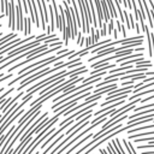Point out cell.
I'll list each match as a JSON object with an SVG mask.
<instances>
[{
    "label": "cell",
    "mask_w": 154,
    "mask_h": 154,
    "mask_svg": "<svg viewBox=\"0 0 154 154\" xmlns=\"http://www.w3.org/2000/svg\"><path fill=\"white\" fill-rule=\"evenodd\" d=\"M12 150H13L12 148H7V149L5 150V153H4V154H11V152H12Z\"/></svg>",
    "instance_id": "ffe728a7"
},
{
    "label": "cell",
    "mask_w": 154,
    "mask_h": 154,
    "mask_svg": "<svg viewBox=\"0 0 154 154\" xmlns=\"http://www.w3.org/2000/svg\"><path fill=\"white\" fill-rule=\"evenodd\" d=\"M85 38V47H89V46H91L93 45V42H91V37L90 36H88V37H84Z\"/></svg>",
    "instance_id": "2e32d148"
},
{
    "label": "cell",
    "mask_w": 154,
    "mask_h": 154,
    "mask_svg": "<svg viewBox=\"0 0 154 154\" xmlns=\"http://www.w3.org/2000/svg\"><path fill=\"white\" fill-rule=\"evenodd\" d=\"M30 26H31V19L30 18H24V34L28 36L30 34Z\"/></svg>",
    "instance_id": "9c48e42d"
},
{
    "label": "cell",
    "mask_w": 154,
    "mask_h": 154,
    "mask_svg": "<svg viewBox=\"0 0 154 154\" xmlns=\"http://www.w3.org/2000/svg\"><path fill=\"white\" fill-rule=\"evenodd\" d=\"M135 29H136V31L140 34V25H138V24H135Z\"/></svg>",
    "instance_id": "44dd1931"
},
{
    "label": "cell",
    "mask_w": 154,
    "mask_h": 154,
    "mask_svg": "<svg viewBox=\"0 0 154 154\" xmlns=\"http://www.w3.org/2000/svg\"><path fill=\"white\" fill-rule=\"evenodd\" d=\"M107 153H108V154H117L116 150H114V148H113V146L111 144V142L107 144Z\"/></svg>",
    "instance_id": "5bb4252c"
},
{
    "label": "cell",
    "mask_w": 154,
    "mask_h": 154,
    "mask_svg": "<svg viewBox=\"0 0 154 154\" xmlns=\"http://www.w3.org/2000/svg\"><path fill=\"white\" fill-rule=\"evenodd\" d=\"M154 148V142H148V144H138L137 149L138 150H143V149H152Z\"/></svg>",
    "instance_id": "8fae6325"
},
{
    "label": "cell",
    "mask_w": 154,
    "mask_h": 154,
    "mask_svg": "<svg viewBox=\"0 0 154 154\" xmlns=\"http://www.w3.org/2000/svg\"><path fill=\"white\" fill-rule=\"evenodd\" d=\"M2 90H4V88H2V87H1V88H0V93H1V91H2Z\"/></svg>",
    "instance_id": "cb8c5ba5"
},
{
    "label": "cell",
    "mask_w": 154,
    "mask_h": 154,
    "mask_svg": "<svg viewBox=\"0 0 154 154\" xmlns=\"http://www.w3.org/2000/svg\"><path fill=\"white\" fill-rule=\"evenodd\" d=\"M149 4H150V12H152V19H153V24H154V4H153V0H149Z\"/></svg>",
    "instance_id": "9a60e30c"
},
{
    "label": "cell",
    "mask_w": 154,
    "mask_h": 154,
    "mask_svg": "<svg viewBox=\"0 0 154 154\" xmlns=\"http://www.w3.org/2000/svg\"><path fill=\"white\" fill-rule=\"evenodd\" d=\"M111 144L113 146V148H114V150H116V153H117V154H126V153L124 152L123 147L120 146V141H119V138L113 140V141L111 142Z\"/></svg>",
    "instance_id": "277c9868"
},
{
    "label": "cell",
    "mask_w": 154,
    "mask_h": 154,
    "mask_svg": "<svg viewBox=\"0 0 154 154\" xmlns=\"http://www.w3.org/2000/svg\"><path fill=\"white\" fill-rule=\"evenodd\" d=\"M141 154H154V150H150V149H148V150H144V152H142Z\"/></svg>",
    "instance_id": "d6986e66"
},
{
    "label": "cell",
    "mask_w": 154,
    "mask_h": 154,
    "mask_svg": "<svg viewBox=\"0 0 154 154\" xmlns=\"http://www.w3.org/2000/svg\"><path fill=\"white\" fill-rule=\"evenodd\" d=\"M93 136H94V134H89V135H87V136H85L84 138H82V140H81V141H79V142H78L77 144L72 146V147H71V148H70V149H69V150H67V152H66L65 154H71V153H72V152H73V150H75V149H76L77 147H79V146H81V144H82L83 142H85V141H87L88 138H90V137H93Z\"/></svg>",
    "instance_id": "8992f818"
},
{
    "label": "cell",
    "mask_w": 154,
    "mask_h": 154,
    "mask_svg": "<svg viewBox=\"0 0 154 154\" xmlns=\"http://www.w3.org/2000/svg\"><path fill=\"white\" fill-rule=\"evenodd\" d=\"M17 37V34H7V35H5L2 38H0V47L1 46H4L5 43H7L8 41H11V40H13V38H16Z\"/></svg>",
    "instance_id": "52a82bcc"
},
{
    "label": "cell",
    "mask_w": 154,
    "mask_h": 154,
    "mask_svg": "<svg viewBox=\"0 0 154 154\" xmlns=\"http://www.w3.org/2000/svg\"><path fill=\"white\" fill-rule=\"evenodd\" d=\"M112 67H116V64H102V65H99V66H96L91 72H89L90 73V76H93V75H96L97 72H101V71H106V70H108V69H112Z\"/></svg>",
    "instance_id": "3957f363"
},
{
    "label": "cell",
    "mask_w": 154,
    "mask_h": 154,
    "mask_svg": "<svg viewBox=\"0 0 154 154\" xmlns=\"http://www.w3.org/2000/svg\"><path fill=\"white\" fill-rule=\"evenodd\" d=\"M146 94H154V89H149V90H144V91H141V93H136L134 94L132 96H129V100H135V99H138L140 96L142 95H146Z\"/></svg>",
    "instance_id": "ba28073f"
},
{
    "label": "cell",
    "mask_w": 154,
    "mask_h": 154,
    "mask_svg": "<svg viewBox=\"0 0 154 154\" xmlns=\"http://www.w3.org/2000/svg\"><path fill=\"white\" fill-rule=\"evenodd\" d=\"M94 4L96 5V12H97V26L101 28L102 23H103V13H102V8H101V1L100 0H93Z\"/></svg>",
    "instance_id": "7a4b0ae2"
},
{
    "label": "cell",
    "mask_w": 154,
    "mask_h": 154,
    "mask_svg": "<svg viewBox=\"0 0 154 154\" xmlns=\"http://www.w3.org/2000/svg\"><path fill=\"white\" fill-rule=\"evenodd\" d=\"M113 29H114V23H113V18H111L109 19V23H108V25H107V32L111 35V34H113Z\"/></svg>",
    "instance_id": "7c38bea8"
},
{
    "label": "cell",
    "mask_w": 154,
    "mask_h": 154,
    "mask_svg": "<svg viewBox=\"0 0 154 154\" xmlns=\"http://www.w3.org/2000/svg\"><path fill=\"white\" fill-rule=\"evenodd\" d=\"M100 154H108V153H106V149H100Z\"/></svg>",
    "instance_id": "603a6c76"
},
{
    "label": "cell",
    "mask_w": 154,
    "mask_h": 154,
    "mask_svg": "<svg viewBox=\"0 0 154 154\" xmlns=\"http://www.w3.org/2000/svg\"><path fill=\"white\" fill-rule=\"evenodd\" d=\"M11 77H13V73H12V72H10L7 76L1 77V78H0V83H1V82H4V81H6V79H8V78H11Z\"/></svg>",
    "instance_id": "e0dca14e"
},
{
    "label": "cell",
    "mask_w": 154,
    "mask_h": 154,
    "mask_svg": "<svg viewBox=\"0 0 154 154\" xmlns=\"http://www.w3.org/2000/svg\"><path fill=\"white\" fill-rule=\"evenodd\" d=\"M129 147H130V149H131V152H132V154H137V153H136V150H135V148H134V146H132V143H131V142H129Z\"/></svg>",
    "instance_id": "ac0fdd59"
},
{
    "label": "cell",
    "mask_w": 154,
    "mask_h": 154,
    "mask_svg": "<svg viewBox=\"0 0 154 154\" xmlns=\"http://www.w3.org/2000/svg\"><path fill=\"white\" fill-rule=\"evenodd\" d=\"M22 4H18L16 6V30L24 29V18H23V10Z\"/></svg>",
    "instance_id": "6da1fadb"
},
{
    "label": "cell",
    "mask_w": 154,
    "mask_h": 154,
    "mask_svg": "<svg viewBox=\"0 0 154 154\" xmlns=\"http://www.w3.org/2000/svg\"><path fill=\"white\" fill-rule=\"evenodd\" d=\"M23 94H24V93L22 91V93H19L18 95H16V96H14L13 99H11V100H10V101H8L7 103H6V106H5V107H4L2 109H1V111H2V113H6V112H7V109H8V108H10V107H11L12 105H14V103H16V101H17V100H18V99H19L20 96H23Z\"/></svg>",
    "instance_id": "5b68a950"
},
{
    "label": "cell",
    "mask_w": 154,
    "mask_h": 154,
    "mask_svg": "<svg viewBox=\"0 0 154 154\" xmlns=\"http://www.w3.org/2000/svg\"><path fill=\"white\" fill-rule=\"evenodd\" d=\"M140 142H154V136H149V137H140V138H135V143H140Z\"/></svg>",
    "instance_id": "30bf717a"
},
{
    "label": "cell",
    "mask_w": 154,
    "mask_h": 154,
    "mask_svg": "<svg viewBox=\"0 0 154 154\" xmlns=\"http://www.w3.org/2000/svg\"><path fill=\"white\" fill-rule=\"evenodd\" d=\"M106 34H107V24L106 22H103L102 26L100 28V36H106Z\"/></svg>",
    "instance_id": "4fadbf2b"
},
{
    "label": "cell",
    "mask_w": 154,
    "mask_h": 154,
    "mask_svg": "<svg viewBox=\"0 0 154 154\" xmlns=\"http://www.w3.org/2000/svg\"><path fill=\"white\" fill-rule=\"evenodd\" d=\"M134 49H135L136 52H143V49H144V48H142V47H141V48H134Z\"/></svg>",
    "instance_id": "7402d4cb"
}]
</instances>
